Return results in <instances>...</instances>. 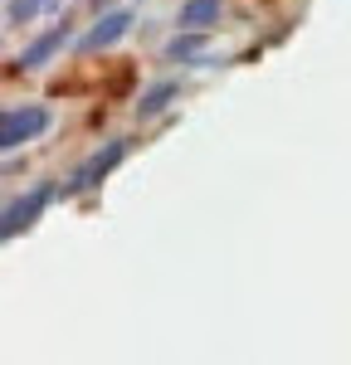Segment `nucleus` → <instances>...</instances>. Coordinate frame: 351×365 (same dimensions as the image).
<instances>
[{
  "mask_svg": "<svg viewBox=\"0 0 351 365\" xmlns=\"http://www.w3.org/2000/svg\"><path fill=\"white\" fill-rule=\"evenodd\" d=\"M63 39H68V25H54V29H44L34 44H29L25 54H20V68H44L49 58L63 49Z\"/></svg>",
  "mask_w": 351,
  "mask_h": 365,
  "instance_id": "nucleus-5",
  "label": "nucleus"
},
{
  "mask_svg": "<svg viewBox=\"0 0 351 365\" xmlns=\"http://www.w3.org/2000/svg\"><path fill=\"white\" fill-rule=\"evenodd\" d=\"M127 29H132V10H108V15H98V25L88 29L78 44H83L88 54H98V49H113Z\"/></svg>",
  "mask_w": 351,
  "mask_h": 365,
  "instance_id": "nucleus-4",
  "label": "nucleus"
},
{
  "mask_svg": "<svg viewBox=\"0 0 351 365\" xmlns=\"http://www.w3.org/2000/svg\"><path fill=\"white\" fill-rule=\"evenodd\" d=\"M49 200H54V185H49V180H44V185H29L20 200H10V205L0 210V244L15 239V234H25V229L49 210Z\"/></svg>",
  "mask_w": 351,
  "mask_h": 365,
  "instance_id": "nucleus-2",
  "label": "nucleus"
},
{
  "mask_svg": "<svg viewBox=\"0 0 351 365\" xmlns=\"http://www.w3.org/2000/svg\"><path fill=\"white\" fill-rule=\"evenodd\" d=\"M93 5H103V0H93Z\"/></svg>",
  "mask_w": 351,
  "mask_h": 365,
  "instance_id": "nucleus-10",
  "label": "nucleus"
},
{
  "mask_svg": "<svg viewBox=\"0 0 351 365\" xmlns=\"http://www.w3.org/2000/svg\"><path fill=\"white\" fill-rule=\"evenodd\" d=\"M176 93H180L176 83H151V88L142 93V103H137V117H156V113H161V108L176 98Z\"/></svg>",
  "mask_w": 351,
  "mask_h": 365,
  "instance_id": "nucleus-7",
  "label": "nucleus"
},
{
  "mask_svg": "<svg viewBox=\"0 0 351 365\" xmlns=\"http://www.w3.org/2000/svg\"><path fill=\"white\" fill-rule=\"evenodd\" d=\"M205 49V34L200 29H185V34H176L171 44H166V58H195Z\"/></svg>",
  "mask_w": 351,
  "mask_h": 365,
  "instance_id": "nucleus-8",
  "label": "nucleus"
},
{
  "mask_svg": "<svg viewBox=\"0 0 351 365\" xmlns=\"http://www.w3.org/2000/svg\"><path fill=\"white\" fill-rule=\"evenodd\" d=\"M49 127V108H10L0 113V151H15Z\"/></svg>",
  "mask_w": 351,
  "mask_h": 365,
  "instance_id": "nucleus-3",
  "label": "nucleus"
},
{
  "mask_svg": "<svg viewBox=\"0 0 351 365\" xmlns=\"http://www.w3.org/2000/svg\"><path fill=\"white\" fill-rule=\"evenodd\" d=\"M220 20V0H185L180 5V29H205Z\"/></svg>",
  "mask_w": 351,
  "mask_h": 365,
  "instance_id": "nucleus-6",
  "label": "nucleus"
},
{
  "mask_svg": "<svg viewBox=\"0 0 351 365\" xmlns=\"http://www.w3.org/2000/svg\"><path fill=\"white\" fill-rule=\"evenodd\" d=\"M44 5H49V0H10V20H15V25H25V20H34Z\"/></svg>",
  "mask_w": 351,
  "mask_h": 365,
  "instance_id": "nucleus-9",
  "label": "nucleus"
},
{
  "mask_svg": "<svg viewBox=\"0 0 351 365\" xmlns=\"http://www.w3.org/2000/svg\"><path fill=\"white\" fill-rule=\"evenodd\" d=\"M127 146H132V141H122V137L108 141V146H103V151H93L83 166H78L73 175H68V180H63V185H58V190H63V195H83V190H93V185H103V180H108V175L122 166Z\"/></svg>",
  "mask_w": 351,
  "mask_h": 365,
  "instance_id": "nucleus-1",
  "label": "nucleus"
}]
</instances>
